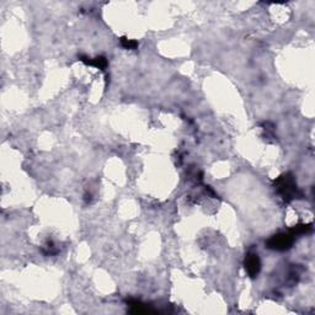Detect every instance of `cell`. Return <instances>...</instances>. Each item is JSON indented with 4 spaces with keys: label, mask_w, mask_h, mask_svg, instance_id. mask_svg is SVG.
Segmentation results:
<instances>
[{
    "label": "cell",
    "mask_w": 315,
    "mask_h": 315,
    "mask_svg": "<svg viewBox=\"0 0 315 315\" xmlns=\"http://www.w3.org/2000/svg\"><path fill=\"white\" fill-rule=\"evenodd\" d=\"M79 59H80L83 63L87 64V66L95 67V68L100 69V70H105V69L107 68V64H109L107 63V59L102 56L95 57V58H89V57H85V56H79Z\"/></svg>",
    "instance_id": "4"
},
{
    "label": "cell",
    "mask_w": 315,
    "mask_h": 315,
    "mask_svg": "<svg viewBox=\"0 0 315 315\" xmlns=\"http://www.w3.org/2000/svg\"><path fill=\"white\" fill-rule=\"evenodd\" d=\"M244 265L248 274L252 278L256 277L261 271V261H260V257L256 252H249L245 257Z\"/></svg>",
    "instance_id": "3"
},
{
    "label": "cell",
    "mask_w": 315,
    "mask_h": 315,
    "mask_svg": "<svg viewBox=\"0 0 315 315\" xmlns=\"http://www.w3.org/2000/svg\"><path fill=\"white\" fill-rule=\"evenodd\" d=\"M274 188L286 202L293 201L299 196V191H298L294 176L290 173L283 174L277 180H274Z\"/></svg>",
    "instance_id": "1"
},
{
    "label": "cell",
    "mask_w": 315,
    "mask_h": 315,
    "mask_svg": "<svg viewBox=\"0 0 315 315\" xmlns=\"http://www.w3.org/2000/svg\"><path fill=\"white\" fill-rule=\"evenodd\" d=\"M121 46L126 49H137L138 42L135 40H128L127 37L121 38Z\"/></svg>",
    "instance_id": "6"
},
{
    "label": "cell",
    "mask_w": 315,
    "mask_h": 315,
    "mask_svg": "<svg viewBox=\"0 0 315 315\" xmlns=\"http://www.w3.org/2000/svg\"><path fill=\"white\" fill-rule=\"evenodd\" d=\"M290 230L294 236L303 235V234H307L309 233V231H312V224H298V225L293 226Z\"/></svg>",
    "instance_id": "5"
},
{
    "label": "cell",
    "mask_w": 315,
    "mask_h": 315,
    "mask_svg": "<svg viewBox=\"0 0 315 315\" xmlns=\"http://www.w3.org/2000/svg\"><path fill=\"white\" fill-rule=\"evenodd\" d=\"M295 236L291 233V230L281 231L278 234H274L266 242V247L271 250H276V251H286V250L291 249L292 245L294 244Z\"/></svg>",
    "instance_id": "2"
}]
</instances>
